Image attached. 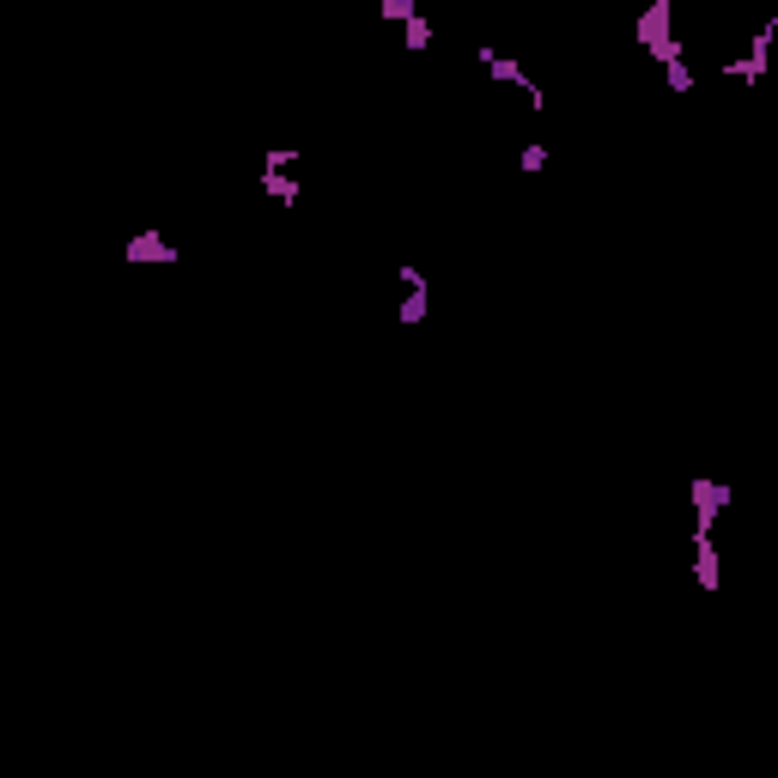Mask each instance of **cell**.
Here are the masks:
<instances>
[{
    "instance_id": "11",
    "label": "cell",
    "mask_w": 778,
    "mask_h": 778,
    "mask_svg": "<svg viewBox=\"0 0 778 778\" xmlns=\"http://www.w3.org/2000/svg\"><path fill=\"white\" fill-rule=\"evenodd\" d=\"M262 171H298V146H268L262 152Z\"/></svg>"
},
{
    "instance_id": "3",
    "label": "cell",
    "mask_w": 778,
    "mask_h": 778,
    "mask_svg": "<svg viewBox=\"0 0 778 778\" xmlns=\"http://www.w3.org/2000/svg\"><path fill=\"white\" fill-rule=\"evenodd\" d=\"M675 37V0H645V13L633 19V43L651 55L657 43H669Z\"/></svg>"
},
{
    "instance_id": "14",
    "label": "cell",
    "mask_w": 778,
    "mask_h": 778,
    "mask_svg": "<svg viewBox=\"0 0 778 778\" xmlns=\"http://www.w3.org/2000/svg\"><path fill=\"white\" fill-rule=\"evenodd\" d=\"M396 274H402V286H408V292H432V280H426V274H420V268H414V262H402V268H396Z\"/></svg>"
},
{
    "instance_id": "8",
    "label": "cell",
    "mask_w": 778,
    "mask_h": 778,
    "mask_svg": "<svg viewBox=\"0 0 778 778\" xmlns=\"http://www.w3.org/2000/svg\"><path fill=\"white\" fill-rule=\"evenodd\" d=\"M414 13H420V0H377V19L383 25H408Z\"/></svg>"
},
{
    "instance_id": "10",
    "label": "cell",
    "mask_w": 778,
    "mask_h": 778,
    "mask_svg": "<svg viewBox=\"0 0 778 778\" xmlns=\"http://www.w3.org/2000/svg\"><path fill=\"white\" fill-rule=\"evenodd\" d=\"M426 310H432V292H408V298H402V323L420 329V323H426Z\"/></svg>"
},
{
    "instance_id": "1",
    "label": "cell",
    "mask_w": 778,
    "mask_h": 778,
    "mask_svg": "<svg viewBox=\"0 0 778 778\" xmlns=\"http://www.w3.org/2000/svg\"><path fill=\"white\" fill-rule=\"evenodd\" d=\"M475 61H481V73H487L493 86H517V92H523L535 110H548V92L535 86V73H529L517 55H505V49H475Z\"/></svg>"
},
{
    "instance_id": "12",
    "label": "cell",
    "mask_w": 778,
    "mask_h": 778,
    "mask_svg": "<svg viewBox=\"0 0 778 778\" xmlns=\"http://www.w3.org/2000/svg\"><path fill=\"white\" fill-rule=\"evenodd\" d=\"M663 80H669L675 98H687V92H693V67H687V61H669V67H663Z\"/></svg>"
},
{
    "instance_id": "9",
    "label": "cell",
    "mask_w": 778,
    "mask_h": 778,
    "mask_svg": "<svg viewBox=\"0 0 778 778\" xmlns=\"http://www.w3.org/2000/svg\"><path fill=\"white\" fill-rule=\"evenodd\" d=\"M402 43H408V49H432V19H426V13H414V19L402 25Z\"/></svg>"
},
{
    "instance_id": "7",
    "label": "cell",
    "mask_w": 778,
    "mask_h": 778,
    "mask_svg": "<svg viewBox=\"0 0 778 778\" xmlns=\"http://www.w3.org/2000/svg\"><path fill=\"white\" fill-rule=\"evenodd\" d=\"M724 80H742V86H760V80H766V61H754V55H736V61H724Z\"/></svg>"
},
{
    "instance_id": "4",
    "label": "cell",
    "mask_w": 778,
    "mask_h": 778,
    "mask_svg": "<svg viewBox=\"0 0 778 778\" xmlns=\"http://www.w3.org/2000/svg\"><path fill=\"white\" fill-rule=\"evenodd\" d=\"M122 262H134V268H146V262H159V268H171V262H183V250L165 238V231H134V238L122 244Z\"/></svg>"
},
{
    "instance_id": "6",
    "label": "cell",
    "mask_w": 778,
    "mask_h": 778,
    "mask_svg": "<svg viewBox=\"0 0 778 778\" xmlns=\"http://www.w3.org/2000/svg\"><path fill=\"white\" fill-rule=\"evenodd\" d=\"M256 183H262V195H268L274 207H292V201L304 195V189H298V171H262Z\"/></svg>"
},
{
    "instance_id": "5",
    "label": "cell",
    "mask_w": 778,
    "mask_h": 778,
    "mask_svg": "<svg viewBox=\"0 0 778 778\" xmlns=\"http://www.w3.org/2000/svg\"><path fill=\"white\" fill-rule=\"evenodd\" d=\"M693 584L718 596L724 590V560H718V535H693Z\"/></svg>"
},
{
    "instance_id": "13",
    "label": "cell",
    "mask_w": 778,
    "mask_h": 778,
    "mask_svg": "<svg viewBox=\"0 0 778 778\" xmlns=\"http://www.w3.org/2000/svg\"><path fill=\"white\" fill-rule=\"evenodd\" d=\"M517 165H523V177H541V171H548V146H523Z\"/></svg>"
},
{
    "instance_id": "2",
    "label": "cell",
    "mask_w": 778,
    "mask_h": 778,
    "mask_svg": "<svg viewBox=\"0 0 778 778\" xmlns=\"http://www.w3.org/2000/svg\"><path fill=\"white\" fill-rule=\"evenodd\" d=\"M687 499H693V535H712L718 517L730 511V487L712 481V475H693V481H687Z\"/></svg>"
}]
</instances>
